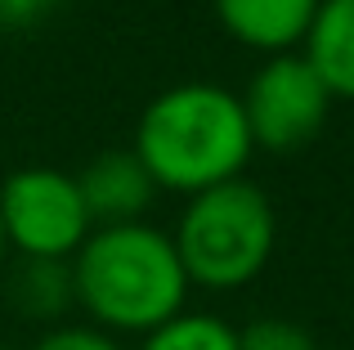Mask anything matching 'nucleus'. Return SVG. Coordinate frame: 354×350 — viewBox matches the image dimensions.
<instances>
[{"mask_svg":"<svg viewBox=\"0 0 354 350\" xmlns=\"http://www.w3.org/2000/svg\"><path fill=\"white\" fill-rule=\"evenodd\" d=\"M193 288L238 292L265 274L278 247V211L247 175L184 198L171 234Z\"/></svg>","mask_w":354,"mask_h":350,"instance_id":"3","label":"nucleus"},{"mask_svg":"<svg viewBox=\"0 0 354 350\" xmlns=\"http://www.w3.org/2000/svg\"><path fill=\"white\" fill-rule=\"evenodd\" d=\"M238 350H319L314 333L296 319L283 315H260L247 328H238Z\"/></svg>","mask_w":354,"mask_h":350,"instance_id":"11","label":"nucleus"},{"mask_svg":"<svg viewBox=\"0 0 354 350\" xmlns=\"http://www.w3.org/2000/svg\"><path fill=\"white\" fill-rule=\"evenodd\" d=\"M211 5L229 41H238L260 59H274V54H296L305 45L323 0H211Z\"/></svg>","mask_w":354,"mask_h":350,"instance_id":"6","label":"nucleus"},{"mask_svg":"<svg viewBox=\"0 0 354 350\" xmlns=\"http://www.w3.org/2000/svg\"><path fill=\"white\" fill-rule=\"evenodd\" d=\"M5 265H9V243H5V225H0V274H5Z\"/></svg>","mask_w":354,"mask_h":350,"instance_id":"14","label":"nucleus"},{"mask_svg":"<svg viewBox=\"0 0 354 350\" xmlns=\"http://www.w3.org/2000/svg\"><path fill=\"white\" fill-rule=\"evenodd\" d=\"M77 184H81V198H86V211L95 220V229L99 225H135V220L148 216V207L157 198L153 175L144 171V162L130 149L99 153L77 175Z\"/></svg>","mask_w":354,"mask_h":350,"instance_id":"7","label":"nucleus"},{"mask_svg":"<svg viewBox=\"0 0 354 350\" xmlns=\"http://www.w3.org/2000/svg\"><path fill=\"white\" fill-rule=\"evenodd\" d=\"M9 306L27 324H45V328L68 324V310L77 306L72 265L68 261H18L9 270Z\"/></svg>","mask_w":354,"mask_h":350,"instance_id":"9","label":"nucleus"},{"mask_svg":"<svg viewBox=\"0 0 354 350\" xmlns=\"http://www.w3.org/2000/svg\"><path fill=\"white\" fill-rule=\"evenodd\" d=\"M27 350H126L121 337L104 333L95 324H59V328H45Z\"/></svg>","mask_w":354,"mask_h":350,"instance_id":"12","label":"nucleus"},{"mask_svg":"<svg viewBox=\"0 0 354 350\" xmlns=\"http://www.w3.org/2000/svg\"><path fill=\"white\" fill-rule=\"evenodd\" d=\"M72 292L86 324L113 337H148L189 310V274L171 234L148 220L99 225L72 256Z\"/></svg>","mask_w":354,"mask_h":350,"instance_id":"1","label":"nucleus"},{"mask_svg":"<svg viewBox=\"0 0 354 350\" xmlns=\"http://www.w3.org/2000/svg\"><path fill=\"white\" fill-rule=\"evenodd\" d=\"M135 350H238V328L207 310H180L162 328L139 337Z\"/></svg>","mask_w":354,"mask_h":350,"instance_id":"10","label":"nucleus"},{"mask_svg":"<svg viewBox=\"0 0 354 350\" xmlns=\"http://www.w3.org/2000/svg\"><path fill=\"white\" fill-rule=\"evenodd\" d=\"M0 225L9 256L18 261H72L95 220L77 175L59 167H18L0 180Z\"/></svg>","mask_w":354,"mask_h":350,"instance_id":"4","label":"nucleus"},{"mask_svg":"<svg viewBox=\"0 0 354 350\" xmlns=\"http://www.w3.org/2000/svg\"><path fill=\"white\" fill-rule=\"evenodd\" d=\"M238 99L247 113L251 144L265 153H296L310 140H319L332 104H337L301 50L260 59V68L251 72L247 90Z\"/></svg>","mask_w":354,"mask_h":350,"instance_id":"5","label":"nucleus"},{"mask_svg":"<svg viewBox=\"0 0 354 350\" xmlns=\"http://www.w3.org/2000/svg\"><path fill=\"white\" fill-rule=\"evenodd\" d=\"M59 0H0V27H23L45 18Z\"/></svg>","mask_w":354,"mask_h":350,"instance_id":"13","label":"nucleus"},{"mask_svg":"<svg viewBox=\"0 0 354 350\" xmlns=\"http://www.w3.org/2000/svg\"><path fill=\"white\" fill-rule=\"evenodd\" d=\"M301 54L314 63L332 99L354 104V0H323Z\"/></svg>","mask_w":354,"mask_h":350,"instance_id":"8","label":"nucleus"},{"mask_svg":"<svg viewBox=\"0 0 354 350\" xmlns=\"http://www.w3.org/2000/svg\"><path fill=\"white\" fill-rule=\"evenodd\" d=\"M0 350H14V346H9V342H0Z\"/></svg>","mask_w":354,"mask_h":350,"instance_id":"15","label":"nucleus"},{"mask_svg":"<svg viewBox=\"0 0 354 350\" xmlns=\"http://www.w3.org/2000/svg\"><path fill=\"white\" fill-rule=\"evenodd\" d=\"M130 153L153 175L157 193L193 198L202 189L238 180L256 144L234 90L216 81H175L139 113Z\"/></svg>","mask_w":354,"mask_h":350,"instance_id":"2","label":"nucleus"}]
</instances>
